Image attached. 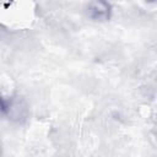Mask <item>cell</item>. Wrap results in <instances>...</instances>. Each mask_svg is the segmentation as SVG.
<instances>
[{"mask_svg":"<svg viewBox=\"0 0 157 157\" xmlns=\"http://www.w3.org/2000/svg\"><path fill=\"white\" fill-rule=\"evenodd\" d=\"M112 6L104 1H93L88 5V16L94 21H107L110 17Z\"/></svg>","mask_w":157,"mask_h":157,"instance_id":"6da1fadb","label":"cell"},{"mask_svg":"<svg viewBox=\"0 0 157 157\" xmlns=\"http://www.w3.org/2000/svg\"><path fill=\"white\" fill-rule=\"evenodd\" d=\"M7 113V104L6 102L0 97V115H4Z\"/></svg>","mask_w":157,"mask_h":157,"instance_id":"7a4b0ae2","label":"cell"}]
</instances>
